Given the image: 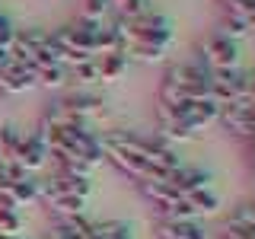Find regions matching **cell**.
Segmentation results:
<instances>
[{
	"mask_svg": "<svg viewBox=\"0 0 255 239\" xmlns=\"http://www.w3.org/2000/svg\"><path fill=\"white\" fill-rule=\"evenodd\" d=\"M99 147H102V159H109L118 172H125L137 185L166 179L182 166V159L175 156V150L166 140H150L131 131H106L99 137Z\"/></svg>",
	"mask_w": 255,
	"mask_h": 239,
	"instance_id": "obj_1",
	"label": "cell"
},
{
	"mask_svg": "<svg viewBox=\"0 0 255 239\" xmlns=\"http://www.w3.org/2000/svg\"><path fill=\"white\" fill-rule=\"evenodd\" d=\"M220 211V195L214 188H198L191 195L179 198L172 207H166L159 214V220H198L201 223L204 217H214Z\"/></svg>",
	"mask_w": 255,
	"mask_h": 239,
	"instance_id": "obj_4",
	"label": "cell"
},
{
	"mask_svg": "<svg viewBox=\"0 0 255 239\" xmlns=\"http://www.w3.org/2000/svg\"><path fill=\"white\" fill-rule=\"evenodd\" d=\"M246 147H249V153H255V134H252L249 140H246Z\"/></svg>",
	"mask_w": 255,
	"mask_h": 239,
	"instance_id": "obj_23",
	"label": "cell"
},
{
	"mask_svg": "<svg viewBox=\"0 0 255 239\" xmlns=\"http://www.w3.org/2000/svg\"><path fill=\"white\" fill-rule=\"evenodd\" d=\"M112 10L109 0H83V10H80V19L86 22H106V13Z\"/></svg>",
	"mask_w": 255,
	"mask_h": 239,
	"instance_id": "obj_20",
	"label": "cell"
},
{
	"mask_svg": "<svg viewBox=\"0 0 255 239\" xmlns=\"http://www.w3.org/2000/svg\"><path fill=\"white\" fill-rule=\"evenodd\" d=\"M48 163V147L42 140L38 131H29V134H19V147H16V166L22 172H38L42 166Z\"/></svg>",
	"mask_w": 255,
	"mask_h": 239,
	"instance_id": "obj_9",
	"label": "cell"
},
{
	"mask_svg": "<svg viewBox=\"0 0 255 239\" xmlns=\"http://www.w3.org/2000/svg\"><path fill=\"white\" fill-rule=\"evenodd\" d=\"M159 239H207L204 227L198 220H156Z\"/></svg>",
	"mask_w": 255,
	"mask_h": 239,
	"instance_id": "obj_14",
	"label": "cell"
},
{
	"mask_svg": "<svg viewBox=\"0 0 255 239\" xmlns=\"http://www.w3.org/2000/svg\"><path fill=\"white\" fill-rule=\"evenodd\" d=\"M90 239H134L131 236V227L125 220H93V233Z\"/></svg>",
	"mask_w": 255,
	"mask_h": 239,
	"instance_id": "obj_17",
	"label": "cell"
},
{
	"mask_svg": "<svg viewBox=\"0 0 255 239\" xmlns=\"http://www.w3.org/2000/svg\"><path fill=\"white\" fill-rule=\"evenodd\" d=\"M198 61H201L207 70H233L239 64V48H236L233 38L214 32V35H207V38L198 42Z\"/></svg>",
	"mask_w": 255,
	"mask_h": 239,
	"instance_id": "obj_5",
	"label": "cell"
},
{
	"mask_svg": "<svg viewBox=\"0 0 255 239\" xmlns=\"http://www.w3.org/2000/svg\"><path fill=\"white\" fill-rule=\"evenodd\" d=\"M64 74H67V80H74V83H83V86H90V83H102V77H99V61H96V58L83 61V64H77V67L64 70Z\"/></svg>",
	"mask_w": 255,
	"mask_h": 239,
	"instance_id": "obj_19",
	"label": "cell"
},
{
	"mask_svg": "<svg viewBox=\"0 0 255 239\" xmlns=\"http://www.w3.org/2000/svg\"><path fill=\"white\" fill-rule=\"evenodd\" d=\"M156 124H159V131H163L166 140H191V137H198V134L179 118V112L163 106V102H156Z\"/></svg>",
	"mask_w": 255,
	"mask_h": 239,
	"instance_id": "obj_12",
	"label": "cell"
},
{
	"mask_svg": "<svg viewBox=\"0 0 255 239\" xmlns=\"http://www.w3.org/2000/svg\"><path fill=\"white\" fill-rule=\"evenodd\" d=\"M109 3L118 10V19H125V22H131V19H140V16L153 13L150 0H109Z\"/></svg>",
	"mask_w": 255,
	"mask_h": 239,
	"instance_id": "obj_18",
	"label": "cell"
},
{
	"mask_svg": "<svg viewBox=\"0 0 255 239\" xmlns=\"http://www.w3.org/2000/svg\"><path fill=\"white\" fill-rule=\"evenodd\" d=\"M207 96L217 106H230V102L246 99V70H211L207 77Z\"/></svg>",
	"mask_w": 255,
	"mask_h": 239,
	"instance_id": "obj_6",
	"label": "cell"
},
{
	"mask_svg": "<svg viewBox=\"0 0 255 239\" xmlns=\"http://www.w3.org/2000/svg\"><path fill=\"white\" fill-rule=\"evenodd\" d=\"M90 175H77L67 169H54L48 179L38 182V201L58 217H77L83 214V204L90 198Z\"/></svg>",
	"mask_w": 255,
	"mask_h": 239,
	"instance_id": "obj_3",
	"label": "cell"
},
{
	"mask_svg": "<svg viewBox=\"0 0 255 239\" xmlns=\"http://www.w3.org/2000/svg\"><path fill=\"white\" fill-rule=\"evenodd\" d=\"M172 109V106H169ZM175 112H179V118L185 121L191 131H204L207 124H214L220 118V106L211 99V96H204V99H188V102H182V106H175Z\"/></svg>",
	"mask_w": 255,
	"mask_h": 239,
	"instance_id": "obj_8",
	"label": "cell"
},
{
	"mask_svg": "<svg viewBox=\"0 0 255 239\" xmlns=\"http://www.w3.org/2000/svg\"><path fill=\"white\" fill-rule=\"evenodd\" d=\"M35 86V80H32V70L26 64L6 58L0 61V93H26Z\"/></svg>",
	"mask_w": 255,
	"mask_h": 239,
	"instance_id": "obj_10",
	"label": "cell"
},
{
	"mask_svg": "<svg viewBox=\"0 0 255 239\" xmlns=\"http://www.w3.org/2000/svg\"><path fill=\"white\" fill-rule=\"evenodd\" d=\"M118 35H122V48L128 58L140 61H163L166 48L172 42V22L159 13H147L140 19H118Z\"/></svg>",
	"mask_w": 255,
	"mask_h": 239,
	"instance_id": "obj_2",
	"label": "cell"
},
{
	"mask_svg": "<svg viewBox=\"0 0 255 239\" xmlns=\"http://www.w3.org/2000/svg\"><path fill=\"white\" fill-rule=\"evenodd\" d=\"M99 61V77L102 83H115V80H122V74L128 70V54H102Z\"/></svg>",
	"mask_w": 255,
	"mask_h": 239,
	"instance_id": "obj_15",
	"label": "cell"
},
{
	"mask_svg": "<svg viewBox=\"0 0 255 239\" xmlns=\"http://www.w3.org/2000/svg\"><path fill=\"white\" fill-rule=\"evenodd\" d=\"M90 233H93V220H86L83 214L58 217L48 227V239H90Z\"/></svg>",
	"mask_w": 255,
	"mask_h": 239,
	"instance_id": "obj_13",
	"label": "cell"
},
{
	"mask_svg": "<svg viewBox=\"0 0 255 239\" xmlns=\"http://www.w3.org/2000/svg\"><path fill=\"white\" fill-rule=\"evenodd\" d=\"M0 239H19V236H0Z\"/></svg>",
	"mask_w": 255,
	"mask_h": 239,
	"instance_id": "obj_24",
	"label": "cell"
},
{
	"mask_svg": "<svg viewBox=\"0 0 255 239\" xmlns=\"http://www.w3.org/2000/svg\"><path fill=\"white\" fill-rule=\"evenodd\" d=\"M217 121L230 134H236L239 140H249L255 134V99H239V102H230V106H220Z\"/></svg>",
	"mask_w": 255,
	"mask_h": 239,
	"instance_id": "obj_7",
	"label": "cell"
},
{
	"mask_svg": "<svg viewBox=\"0 0 255 239\" xmlns=\"http://www.w3.org/2000/svg\"><path fill=\"white\" fill-rule=\"evenodd\" d=\"M22 230V217L16 207H3L0 211V236H19Z\"/></svg>",
	"mask_w": 255,
	"mask_h": 239,
	"instance_id": "obj_21",
	"label": "cell"
},
{
	"mask_svg": "<svg viewBox=\"0 0 255 239\" xmlns=\"http://www.w3.org/2000/svg\"><path fill=\"white\" fill-rule=\"evenodd\" d=\"M166 185H169L179 198L191 195V191L198 188H211V175L204 169H191V166H179L172 175H166Z\"/></svg>",
	"mask_w": 255,
	"mask_h": 239,
	"instance_id": "obj_11",
	"label": "cell"
},
{
	"mask_svg": "<svg viewBox=\"0 0 255 239\" xmlns=\"http://www.w3.org/2000/svg\"><path fill=\"white\" fill-rule=\"evenodd\" d=\"M246 99H255V70H246Z\"/></svg>",
	"mask_w": 255,
	"mask_h": 239,
	"instance_id": "obj_22",
	"label": "cell"
},
{
	"mask_svg": "<svg viewBox=\"0 0 255 239\" xmlns=\"http://www.w3.org/2000/svg\"><path fill=\"white\" fill-rule=\"evenodd\" d=\"M223 13L236 16L249 32H255V0H220Z\"/></svg>",
	"mask_w": 255,
	"mask_h": 239,
	"instance_id": "obj_16",
	"label": "cell"
}]
</instances>
